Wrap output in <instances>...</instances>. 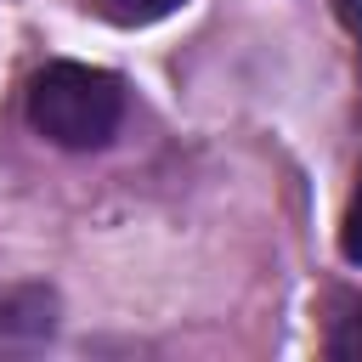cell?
I'll use <instances>...</instances> for the list:
<instances>
[{
  "label": "cell",
  "instance_id": "cell-1",
  "mask_svg": "<svg viewBox=\"0 0 362 362\" xmlns=\"http://www.w3.org/2000/svg\"><path fill=\"white\" fill-rule=\"evenodd\" d=\"M28 124L68 153L107 147L124 124V85L90 62H45L28 79Z\"/></svg>",
  "mask_w": 362,
  "mask_h": 362
},
{
  "label": "cell",
  "instance_id": "cell-2",
  "mask_svg": "<svg viewBox=\"0 0 362 362\" xmlns=\"http://www.w3.org/2000/svg\"><path fill=\"white\" fill-rule=\"evenodd\" d=\"M57 334V294L28 283L0 294V356H28Z\"/></svg>",
  "mask_w": 362,
  "mask_h": 362
},
{
  "label": "cell",
  "instance_id": "cell-3",
  "mask_svg": "<svg viewBox=\"0 0 362 362\" xmlns=\"http://www.w3.org/2000/svg\"><path fill=\"white\" fill-rule=\"evenodd\" d=\"M322 351H328V356H339V362H362V305H345V311L334 317V328H328Z\"/></svg>",
  "mask_w": 362,
  "mask_h": 362
},
{
  "label": "cell",
  "instance_id": "cell-4",
  "mask_svg": "<svg viewBox=\"0 0 362 362\" xmlns=\"http://www.w3.org/2000/svg\"><path fill=\"white\" fill-rule=\"evenodd\" d=\"M187 0H102V11L113 17V23H124V28H141V23H158V17H170V11H181Z\"/></svg>",
  "mask_w": 362,
  "mask_h": 362
},
{
  "label": "cell",
  "instance_id": "cell-5",
  "mask_svg": "<svg viewBox=\"0 0 362 362\" xmlns=\"http://www.w3.org/2000/svg\"><path fill=\"white\" fill-rule=\"evenodd\" d=\"M339 255L351 266H362V164H356V187H351V204H345V221H339Z\"/></svg>",
  "mask_w": 362,
  "mask_h": 362
}]
</instances>
